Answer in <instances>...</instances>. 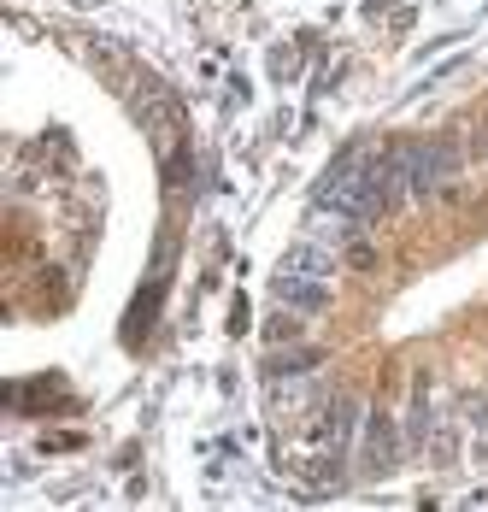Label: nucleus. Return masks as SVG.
<instances>
[{"instance_id": "nucleus-3", "label": "nucleus", "mask_w": 488, "mask_h": 512, "mask_svg": "<svg viewBox=\"0 0 488 512\" xmlns=\"http://www.w3.org/2000/svg\"><path fill=\"white\" fill-rule=\"evenodd\" d=\"M389 460H394V430H389V418H371V424H365V465H371V471H383Z\"/></svg>"}, {"instance_id": "nucleus-2", "label": "nucleus", "mask_w": 488, "mask_h": 512, "mask_svg": "<svg viewBox=\"0 0 488 512\" xmlns=\"http://www.w3.org/2000/svg\"><path fill=\"white\" fill-rule=\"evenodd\" d=\"M277 301H289L294 312H318L330 301V277H312V271H283L277 265Z\"/></svg>"}, {"instance_id": "nucleus-1", "label": "nucleus", "mask_w": 488, "mask_h": 512, "mask_svg": "<svg viewBox=\"0 0 488 512\" xmlns=\"http://www.w3.org/2000/svg\"><path fill=\"white\" fill-rule=\"evenodd\" d=\"M453 183V148H441V142H430V148H412L406 154V195H436V189H447Z\"/></svg>"}]
</instances>
